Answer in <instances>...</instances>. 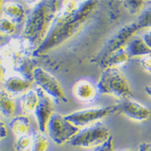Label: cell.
<instances>
[{"label":"cell","mask_w":151,"mask_h":151,"mask_svg":"<svg viewBox=\"0 0 151 151\" xmlns=\"http://www.w3.org/2000/svg\"><path fill=\"white\" fill-rule=\"evenodd\" d=\"M97 3L96 1H63L45 40L32 55H44L77 35L92 17Z\"/></svg>","instance_id":"obj_1"},{"label":"cell","mask_w":151,"mask_h":151,"mask_svg":"<svg viewBox=\"0 0 151 151\" xmlns=\"http://www.w3.org/2000/svg\"><path fill=\"white\" fill-rule=\"evenodd\" d=\"M61 4L60 1H39L27 16L22 40L32 54L45 40Z\"/></svg>","instance_id":"obj_2"},{"label":"cell","mask_w":151,"mask_h":151,"mask_svg":"<svg viewBox=\"0 0 151 151\" xmlns=\"http://www.w3.org/2000/svg\"><path fill=\"white\" fill-rule=\"evenodd\" d=\"M96 88L100 93L112 95L122 100L132 96L129 82L117 68H105L99 78Z\"/></svg>","instance_id":"obj_3"},{"label":"cell","mask_w":151,"mask_h":151,"mask_svg":"<svg viewBox=\"0 0 151 151\" xmlns=\"http://www.w3.org/2000/svg\"><path fill=\"white\" fill-rule=\"evenodd\" d=\"M110 137L109 128L100 122L80 129L70 141L69 144L75 147L93 149L105 143Z\"/></svg>","instance_id":"obj_4"},{"label":"cell","mask_w":151,"mask_h":151,"mask_svg":"<svg viewBox=\"0 0 151 151\" xmlns=\"http://www.w3.org/2000/svg\"><path fill=\"white\" fill-rule=\"evenodd\" d=\"M138 30L136 22L128 23L122 27L108 40L104 47L94 57L93 61L100 65L112 53L125 47L131 40V38Z\"/></svg>","instance_id":"obj_5"},{"label":"cell","mask_w":151,"mask_h":151,"mask_svg":"<svg viewBox=\"0 0 151 151\" xmlns=\"http://www.w3.org/2000/svg\"><path fill=\"white\" fill-rule=\"evenodd\" d=\"M119 113L117 105H110L105 107H96L75 111L65 116L66 119L76 127H83L85 125H93L100 122L102 119L113 114Z\"/></svg>","instance_id":"obj_6"},{"label":"cell","mask_w":151,"mask_h":151,"mask_svg":"<svg viewBox=\"0 0 151 151\" xmlns=\"http://www.w3.org/2000/svg\"><path fill=\"white\" fill-rule=\"evenodd\" d=\"M80 129L60 113H54L47 125V133L51 139L57 145L69 142Z\"/></svg>","instance_id":"obj_7"},{"label":"cell","mask_w":151,"mask_h":151,"mask_svg":"<svg viewBox=\"0 0 151 151\" xmlns=\"http://www.w3.org/2000/svg\"><path fill=\"white\" fill-rule=\"evenodd\" d=\"M32 80L47 95L55 101L67 103L68 98L64 89L55 76L42 68H36L32 72Z\"/></svg>","instance_id":"obj_8"},{"label":"cell","mask_w":151,"mask_h":151,"mask_svg":"<svg viewBox=\"0 0 151 151\" xmlns=\"http://www.w3.org/2000/svg\"><path fill=\"white\" fill-rule=\"evenodd\" d=\"M36 90L39 95V104L35 111V117L39 131L44 134L47 131V125L54 113V106L52 98L48 95H47L40 88H36Z\"/></svg>","instance_id":"obj_9"},{"label":"cell","mask_w":151,"mask_h":151,"mask_svg":"<svg viewBox=\"0 0 151 151\" xmlns=\"http://www.w3.org/2000/svg\"><path fill=\"white\" fill-rule=\"evenodd\" d=\"M116 105L119 113L134 121L145 122L151 116V111L149 108L130 98L122 100V101Z\"/></svg>","instance_id":"obj_10"},{"label":"cell","mask_w":151,"mask_h":151,"mask_svg":"<svg viewBox=\"0 0 151 151\" xmlns=\"http://www.w3.org/2000/svg\"><path fill=\"white\" fill-rule=\"evenodd\" d=\"M5 90L10 94H19L25 93L30 90L32 87V81L28 79L19 75H9L5 76L3 81Z\"/></svg>","instance_id":"obj_11"},{"label":"cell","mask_w":151,"mask_h":151,"mask_svg":"<svg viewBox=\"0 0 151 151\" xmlns=\"http://www.w3.org/2000/svg\"><path fill=\"white\" fill-rule=\"evenodd\" d=\"M96 89L97 88L92 82L85 79H81L73 85V93L80 101L89 102L96 97Z\"/></svg>","instance_id":"obj_12"},{"label":"cell","mask_w":151,"mask_h":151,"mask_svg":"<svg viewBox=\"0 0 151 151\" xmlns=\"http://www.w3.org/2000/svg\"><path fill=\"white\" fill-rule=\"evenodd\" d=\"M4 17L13 21L15 23H20L25 19V11L23 6L15 2H6L2 6Z\"/></svg>","instance_id":"obj_13"},{"label":"cell","mask_w":151,"mask_h":151,"mask_svg":"<svg viewBox=\"0 0 151 151\" xmlns=\"http://www.w3.org/2000/svg\"><path fill=\"white\" fill-rule=\"evenodd\" d=\"M129 55L132 57L145 56L151 54V49L147 46L143 38L135 37L132 39L125 47Z\"/></svg>","instance_id":"obj_14"},{"label":"cell","mask_w":151,"mask_h":151,"mask_svg":"<svg viewBox=\"0 0 151 151\" xmlns=\"http://www.w3.org/2000/svg\"><path fill=\"white\" fill-rule=\"evenodd\" d=\"M130 59L128 52L126 51L125 47L116 51L115 52L112 53L111 55L108 56L105 60L100 64L101 67L105 68H116L121 65L127 63Z\"/></svg>","instance_id":"obj_15"},{"label":"cell","mask_w":151,"mask_h":151,"mask_svg":"<svg viewBox=\"0 0 151 151\" xmlns=\"http://www.w3.org/2000/svg\"><path fill=\"white\" fill-rule=\"evenodd\" d=\"M39 104V95L36 89H30L23 93L21 97L20 105L24 114L35 113Z\"/></svg>","instance_id":"obj_16"},{"label":"cell","mask_w":151,"mask_h":151,"mask_svg":"<svg viewBox=\"0 0 151 151\" xmlns=\"http://www.w3.org/2000/svg\"><path fill=\"white\" fill-rule=\"evenodd\" d=\"M10 125L13 133L18 136L28 134L31 130V122L29 118L25 115H19L13 117Z\"/></svg>","instance_id":"obj_17"},{"label":"cell","mask_w":151,"mask_h":151,"mask_svg":"<svg viewBox=\"0 0 151 151\" xmlns=\"http://www.w3.org/2000/svg\"><path fill=\"white\" fill-rule=\"evenodd\" d=\"M15 102L12 98L11 94L6 90H1L0 96V109L1 113L4 117H12L15 112Z\"/></svg>","instance_id":"obj_18"},{"label":"cell","mask_w":151,"mask_h":151,"mask_svg":"<svg viewBox=\"0 0 151 151\" xmlns=\"http://www.w3.org/2000/svg\"><path fill=\"white\" fill-rule=\"evenodd\" d=\"M49 145V141L40 131L33 130L32 145L31 151H47Z\"/></svg>","instance_id":"obj_19"},{"label":"cell","mask_w":151,"mask_h":151,"mask_svg":"<svg viewBox=\"0 0 151 151\" xmlns=\"http://www.w3.org/2000/svg\"><path fill=\"white\" fill-rule=\"evenodd\" d=\"M145 1H123V5L125 6V8L127 10L129 14L131 15H137L138 13L142 12V9L145 4Z\"/></svg>","instance_id":"obj_20"},{"label":"cell","mask_w":151,"mask_h":151,"mask_svg":"<svg viewBox=\"0 0 151 151\" xmlns=\"http://www.w3.org/2000/svg\"><path fill=\"white\" fill-rule=\"evenodd\" d=\"M32 137L28 134L19 136L15 142V151H27L30 147H32Z\"/></svg>","instance_id":"obj_21"},{"label":"cell","mask_w":151,"mask_h":151,"mask_svg":"<svg viewBox=\"0 0 151 151\" xmlns=\"http://www.w3.org/2000/svg\"><path fill=\"white\" fill-rule=\"evenodd\" d=\"M136 23L139 30L151 27V7L142 11L137 18Z\"/></svg>","instance_id":"obj_22"},{"label":"cell","mask_w":151,"mask_h":151,"mask_svg":"<svg viewBox=\"0 0 151 151\" xmlns=\"http://www.w3.org/2000/svg\"><path fill=\"white\" fill-rule=\"evenodd\" d=\"M15 23L6 17H2L0 19V31L4 35H12L15 32Z\"/></svg>","instance_id":"obj_23"},{"label":"cell","mask_w":151,"mask_h":151,"mask_svg":"<svg viewBox=\"0 0 151 151\" xmlns=\"http://www.w3.org/2000/svg\"><path fill=\"white\" fill-rule=\"evenodd\" d=\"M89 151H114L113 147V139L112 137H109V139L106 141L102 145H98L96 147L91 149Z\"/></svg>","instance_id":"obj_24"},{"label":"cell","mask_w":151,"mask_h":151,"mask_svg":"<svg viewBox=\"0 0 151 151\" xmlns=\"http://www.w3.org/2000/svg\"><path fill=\"white\" fill-rule=\"evenodd\" d=\"M141 65L148 73H151V54L145 55L141 60Z\"/></svg>","instance_id":"obj_25"},{"label":"cell","mask_w":151,"mask_h":151,"mask_svg":"<svg viewBox=\"0 0 151 151\" xmlns=\"http://www.w3.org/2000/svg\"><path fill=\"white\" fill-rule=\"evenodd\" d=\"M0 126H1V138H2V139L6 138V137H8V129H7L6 125L4 124V122H3V121H1Z\"/></svg>","instance_id":"obj_26"},{"label":"cell","mask_w":151,"mask_h":151,"mask_svg":"<svg viewBox=\"0 0 151 151\" xmlns=\"http://www.w3.org/2000/svg\"><path fill=\"white\" fill-rule=\"evenodd\" d=\"M138 151H151V142L141 143L138 147Z\"/></svg>","instance_id":"obj_27"},{"label":"cell","mask_w":151,"mask_h":151,"mask_svg":"<svg viewBox=\"0 0 151 151\" xmlns=\"http://www.w3.org/2000/svg\"><path fill=\"white\" fill-rule=\"evenodd\" d=\"M142 38L145 42V44H147V46L151 49V32H149L147 33H145Z\"/></svg>","instance_id":"obj_28"},{"label":"cell","mask_w":151,"mask_h":151,"mask_svg":"<svg viewBox=\"0 0 151 151\" xmlns=\"http://www.w3.org/2000/svg\"><path fill=\"white\" fill-rule=\"evenodd\" d=\"M145 93H147L149 96L151 97V84H149V85H147V86H145Z\"/></svg>","instance_id":"obj_29"},{"label":"cell","mask_w":151,"mask_h":151,"mask_svg":"<svg viewBox=\"0 0 151 151\" xmlns=\"http://www.w3.org/2000/svg\"><path fill=\"white\" fill-rule=\"evenodd\" d=\"M118 151H133L131 150H118Z\"/></svg>","instance_id":"obj_30"},{"label":"cell","mask_w":151,"mask_h":151,"mask_svg":"<svg viewBox=\"0 0 151 151\" xmlns=\"http://www.w3.org/2000/svg\"><path fill=\"white\" fill-rule=\"evenodd\" d=\"M150 32H151V30H150Z\"/></svg>","instance_id":"obj_31"}]
</instances>
